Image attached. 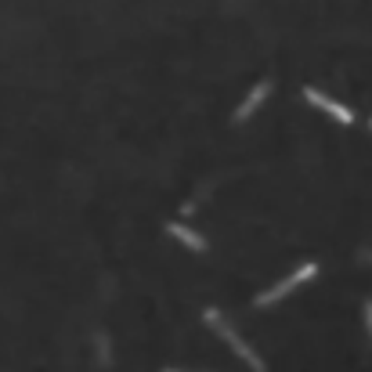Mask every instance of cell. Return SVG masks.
<instances>
[{
    "label": "cell",
    "instance_id": "9",
    "mask_svg": "<svg viewBox=\"0 0 372 372\" xmlns=\"http://www.w3.org/2000/svg\"><path fill=\"white\" fill-rule=\"evenodd\" d=\"M159 372H192V369H159Z\"/></svg>",
    "mask_w": 372,
    "mask_h": 372
},
{
    "label": "cell",
    "instance_id": "1",
    "mask_svg": "<svg viewBox=\"0 0 372 372\" xmlns=\"http://www.w3.org/2000/svg\"><path fill=\"white\" fill-rule=\"evenodd\" d=\"M203 322H206V326L210 329H214L221 340H224V344H228L235 354H239V358L242 362H246L250 365V372H268V365H264V358H261V354H257L250 344H246V340H242L232 326H228V318H224L221 311H217V307H206V311H203Z\"/></svg>",
    "mask_w": 372,
    "mask_h": 372
},
{
    "label": "cell",
    "instance_id": "5",
    "mask_svg": "<svg viewBox=\"0 0 372 372\" xmlns=\"http://www.w3.org/2000/svg\"><path fill=\"white\" fill-rule=\"evenodd\" d=\"M167 235H174L181 246H188L192 253H206V239L199 235V232H192L188 224H181V221H170L167 224Z\"/></svg>",
    "mask_w": 372,
    "mask_h": 372
},
{
    "label": "cell",
    "instance_id": "6",
    "mask_svg": "<svg viewBox=\"0 0 372 372\" xmlns=\"http://www.w3.org/2000/svg\"><path fill=\"white\" fill-rule=\"evenodd\" d=\"M94 347H98V365L112 369V344H109V333H94Z\"/></svg>",
    "mask_w": 372,
    "mask_h": 372
},
{
    "label": "cell",
    "instance_id": "2",
    "mask_svg": "<svg viewBox=\"0 0 372 372\" xmlns=\"http://www.w3.org/2000/svg\"><path fill=\"white\" fill-rule=\"evenodd\" d=\"M315 275H318V264H315V261H304L297 271H289L286 279H279L271 289H264V293H257V297H253V307H271V304L286 300L289 293H293V289H300L304 282H311Z\"/></svg>",
    "mask_w": 372,
    "mask_h": 372
},
{
    "label": "cell",
    "instance_id": "10",
    "mask_svg": "<svg viewBox=\"0 0 372 372\" xmlns=\"http://www.w3.org/2000/svg\"><path fill=\"white\" fill-rule=\"evenodd\" d=\"M369 127H372V120H369Z\"/></svg>",
    "mask_w": 372,
    "mask_h": 372
},
{
    "label": "cell",
    "instance_id": "3",
    "mask_svg": "<svg viewBox=\"0 0 372 372\" xmlns=\"http://www.w3.org/2000/svg\"><path fill=\"white\" fill-rule=\"evenodd\" d=\"M304 98L311 102L315 109H322V112H329V116H333L336 123H344V127H351V123H354V112H351L347 105H340L336 98H329V94H322L318 87H304Z\"/></svg>",
    "mask_w": 372,
    "mask_h": 372
},
{
    "label": "cell",
    "instance_id": "8",
    "mask_svg": "<svg viewBox=\"0 0 372 372\" xmlns=\"http://www.w3.org/2000/svg\"><path fill=\"white\" fill-rule=\"evenodd\" d=\"M362 261H372V250H362Z\"/></svg>",
    "mask_w": 372,
    "mask_h": 372
},
{
    "label": "cell",
    "instance_id": "7",
    "mask_svg": "<svg viewBox=\"0 0 372 372\" xmlns=\"http://www.w3.org/2000/svg\"><path fill=\"white\" fill-rule=\"evenodd\" d=\"M362 315H365V329H369V336H372V300L362 304Z\"/></svg>",
    "mask_w": 372,
    "mask_h": 372
},
{
    "label": "cell",
    "instance_id": "4",
    "mask_svg": "<svg viewBox=\"0 0 372 372\" xmlns=\"http://www.w3.org/2000/svg\"><path fill=\"white\" fill-rule=\"evenodd\" d=\"M271 94V80H261V84H253V91L242 98L239 105H235V112H232V123H246L257 109H261V102Z\"/></svg>",
    "mask_w": 372,
    "mask_h": 372
}]
</instances>
